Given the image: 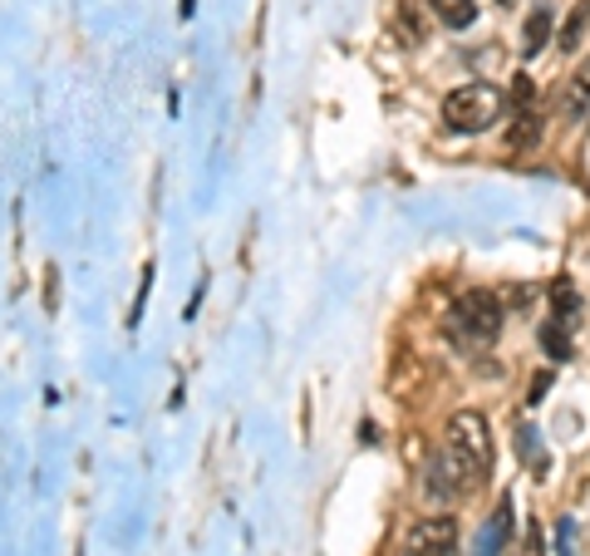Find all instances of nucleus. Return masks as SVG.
I'll return each mask as SVG.
<instances>
[{
  "instance_id": "obj_2",
  "label": "nucleus",
  "mask_w": 590,
  "mask_h": 556,
  "mask_svg": "<svg viewBox=\"0 0 590 556\" xmlns=\"http://www.w3.org/2000/svg\"><path fill=\"white\" fill-rule=\"evenodd\" d=\"M502 320H507V306H502V296H492V291H462L448 310V330L462 345H487V340H497Z\"/></svg>"
},
{
  "instance_id": "obj_12",
  "label": "nucleus",
  "mask_w": 590,
  "mask_h": 556,
  "mask_svg": "<svg viewBox=\"0 0 590 556\" xmlns=\"http://www.w3.org/2000/svg\"><path fill=\"white\" fill-rule=\"evenodd\" d=\"M531 104H536V84H531V74H517V80H511V109L531 114Z\"/></svg>"
},
{
  "instance_id": "obj_4",
  "label": "nucleus",
  "mask_w": 590,
  "mask_h": 556,
  "mask_svg": "<svg viewBox=\"0 0 590 556\" xmlns=\"http://www.w3.org/2000/svg\"><path fill=\"white\" fill-rule=\"evenodd\" d=\"M448 443L458 448L477 473H487L492 468V424L477 414V409H458V414L448 418Z\"/></svg>"
},
{
  "instance_id": "obj_7",
  "label": "nucleus",
  "mask_w": 590,
  "mask_h": 556,
  "mask_svg": "<svg viewBox=\"0 0 590 556\" xmlns=\"http://www.w3.org/2000/svg\"><path fill=\"white\" fill-rule=\"evenodd\" d=\"M423 5H428L448 31H468V25L477 21V5H472V0H423Z\"/></svg>"
},
{
  "instance_id": "obj_6",
  "label": "nucleus",
  "mask_w": 590,
  "mask_h": 556,
  "mask_svg": "<svg viewBox=\"0 0 590 556\" xmlns=\"http://www.w3.org/2000/svg\"><path fill=\"white\" fill-rule=\"evenodd\" d=\"M551 40V5H536V11L527 15V25H521V55H541Z\"/></svg>"
},
{
  "instance_id": "obj_11",
  "label": "nucleus",
  "mask_w": 590,
  "mask_h": 556,
  "mask_svg": "<svg viewBox=\"0 0 590 556\" xmlns=\"http://www.w3.org/2000/svg\"><path fill=\"white\" fill-rule=\"evenodd\" d=\"M551 306H556V320H566V326H570V310H576V286H570L566 276L551 286Z\"/></svg>"
},
{
  "instance_id": "obj_10",
  "label": "nucleus",
  "mask_w": 590,
  "mask_h": 556,
  "mask_svg": "<svg viewBox=\"0 0 590 556\" xmlns=\"http://www.w3.org/2000/svg\"><path fill=\"white\" fill-rule=\"evenodd\" d=\"M541 350H546L556 365H560V359H570V326H566V320L551 316L546 326H541Z\"/></svg>"
},
{
  "instance_id": "obj_9",
  "label": "nucleus",
  "mask_w": 590,
  "mask_h": 556,
  "mask_svg": "<svg viewBox=\"0 0 590 556\" xmlns=\"http://www.w3.org/2000/svg\"><path fill=\"white\" fill-rule=\"evenodd\" d=\"M517 453H521V463H527L531 468V473H546V468H551V458H546V448H541V434H536V428H527V424H521L517 428Z\"/></svg>"
},
{
  "instance_id": "obj_14",
  "label": "nucleus",
  "mask_w": 590,
  "mask_h": 556,
  "mask_svg": "<svg viewBox=\"0 0 590 556\" xmlns=\"http://www.w3.org/2000/svg\"><path fill=\"white\" fill-rule=\"evenodd\" d=\"M586 21H590V5H576V15H570L566 31H560V50H576V45H580V31H586Z\"/></svg>"
},
{
  "instance_id": "obj_13",
  "label": "nucleus",
  "mask_w": 590,
  "mask_h": 556,
  "mask_svg": "<svg viewBox=\"0 0 590 556\" xmlns=\"http://www.w3.org/2000/svg\"><path fill=\"white\" fill-rule=\"evenodd\" d=\"M541 139V119L536 114H517V129H511V149H527Z\"/></svg>"
},
{
  "instance_id": "obj_1",
  "label": "nucleus",
  "mask_w": 590,
  "mask_h": 556,
  "mask_svg": "<svg viewBox=\"0 0 590 556\" xmlns=\"http://www.w3.org/2000/svg\"><path fill=\"white\" fill-rule=\"evenodd\" d=\"M507 114V94L497 84H462L442 99V123L452 133H487Z\"/></svg>"
},
{
  "instance_id": "obj_16",
  "label": "nucleus",
  "mask_w": 590,
  "mask_h": 556,
  "mask_svg": "<svg viewBox=\"0 0 590 556\" xmlns=\"http://www.w3.org/2000/svg\"><path fill=\"white\" fill-rule=\"evenodd\" d=\"M521 556H541V532H536V522H531V532H527V552Z\"/></svg>"
},
{
  "instance_id": "obj_15",
  "label": "nucleus",
  "mask_w": 590,
  "mask_h": 556,
  "mask_svg": "<svg viewBox=\"0 0 590 556\" xmlns=\"http://www.w3.org/2000/svg\"><path fill=\"white\" fill-rule=\"evenodd\" d=\"M551 389V369H541L536 379H531V389H527V404H541V394Z\"/></svg>"
},
{
  "instance_id": "obj_5",
  "label": "nucleus",
  "mask_w": 590,
  "mask_h": 556,
  "mask_svg": "<svg viewBox=\"0 0 590 556\" xmlns=\"http://www.w3.org/2000/svg\"><path fill=\"white\" fill-rule=\"evenodd\" d=\"M458 546V517H418L403 532L399 556H452Z\"/></svg>"
},
{
  "instance_id": "obj_3",
  "label": "nucleus",
  "mask_w": 590,
  "mask_h": 556,
  "mask_svg": "<svg viewBox=\"0 0 590 556\" xmlns=\"http://www.w3.org/2000/svg\"><path fill=\"white\" fill-rule=\"evenodd\" d=\"M482 477H487V473H477V468H472L458 448L442 443L438 453H428V463H423V493L438 497V502H458V497L477 493Z\"/></svg>"
},
{
  "instance_id": "obj_8",
  "label": "nucleus",
  "mask_w": 590,
  "mask_h": 556,
  "mask_svg": "<svg viewBox=\"0 0 590 556\" xmlns=\"http://www.w3.org/2000/svg\"><path fill=\"white\" fill-rule=\"evenodd\" d=\"M590 109V60H580V70L570 74V84H566V94H560V114H586Z\"/></svg>"
}]
</instances>
